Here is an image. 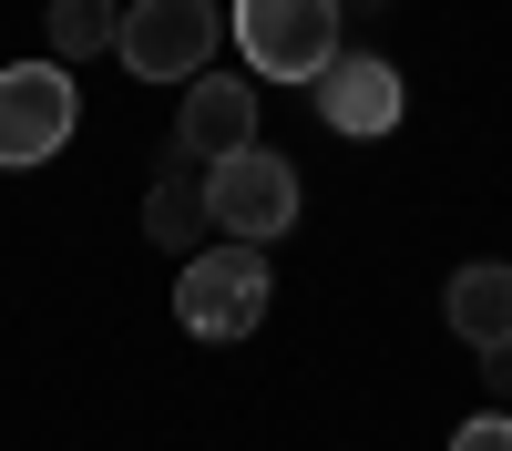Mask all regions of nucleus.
I'll return each mask as SVG.
<instances>
[{
    "label": "nucleus",
    "mask_w": 512,
    "mask_h": 451,
    "mask_svg": "<svg viewBox=\"0 0 512 451\" xmlns=\"http://www.w3.org/2000/svg\"><path fill=\"white\" fill-rule=\"evenodd\" d=\"M226 31L256 82H318L338 62V0H236Z\"/></svg>",
    "instance_id": "f257e3e1"
},
{
    "label": "nucleus",
    "mask_w": 512,
    "mask_h": 451,
    "mask_svg": "<svg viewBox=\"0 0 512 451\" xmlns=\"http://www.w3.org/2000/svg\"><path fill=\"white\" fill-rule=\"evenodd\" d=\"M175 318L195 339H246V328H267V246H195L185 277H175Z\"/></svg>",
    "instance_id": "f03ea898"
},
{
    "label": "nucleus",
    "mask_w": 512,
    "mask_h": 451,
    "mask_svg": "<svg viewBox=\"0 0 512 451\" xmlns=\"http://www.w3.org/2000/svg\"><path fill=\"white\" fill-rule=\"evenodd\" d=\"M226 41V11L216 0H134L123 11V72L134 82H205V52Z\"/></svg>",
    "instance_id": "7ed1b4c3"
},
{
    "label": "nucleus",
    "mask_w": 512,
    "mask_h": 451,
    "mask_svg": "<svg viewBox=\"0 0 512 451\" xmlns=\"http://www.w3.org/2000/svg\"><path fill=\"white\" fill-rule=\"evenodd\" d=\"M205 216H216L236 246L287 236V226H297V164L267 154V144H246V154H226V164H205Z\"/></svg>",
    "instance_id": "20e7f679"
},
{
    "label": "nucleus",
    "mask_w": 512,
    "mask_h": 451,
    "mask_svg": "<svg viewBox=\"0 0 512 451\" xmlns=\"http://www.w3.org/2000/svg\"><path fill=\"white\" fill-rule=\"evenodd\" d=\"M72 123H82V103H72L62 62H11L0 72V164H52L72 144Z\"/></svg>",
    "instance_id": "39448f33"
},
{
    "label": "nucleus",
    "mask_w": 512,
    "mask_h": 451,
    "mask_svg": "<svg viewBox=\"0 0 512 451\" xmlns=\"http://www.w3.org/2000/svg\"><path fill=\"white\" fill-rule=\"evenodd\" d=\"M256 144V72H205L185 82V123H175V164H226Z\"/></svg>",
    "instance_id": "423d86ee"
},
{
    "label": "nucleus",
    "mask_w": 512,
    "mask_h": 451,
    "mask_svg": "<svg viewBox=\"0 0 512 451\" xmlns=\"http://www.w3.org/2000/svg\"><path fill=\"white\" fill-rule=\"evenodd\" d=\"M400 72L390 62H379V52H338L328 72H318V123H328V134H349V144H379V134H390V123H400Z\"/></svg>",
    "instance_id": "0eeeda50"
},
{
    "label": "nucleus",
    "mask_w": 512,
    "mask_h": 451,
    "mask_svg": "<svg viewBox=\"0 0 512 451\" xmlns=\"http://www.w3.org/2000/svg\"><path fill=\"white\" fill-rule=\"evenodd\" d=\"M441 318H451V339L482 349V359L512 349V267H502V257H472V267L441 287Z\"/></svg>",
    "instance_id": "6e6552de"
},
{
    "label": "nucleus",
    "mask_w": 512,
    "mask_h": 451,
    "mask_svg": "<svg viewBox=\"0 0 512 451\" xmlns=\"http://www.w3.org/2000/svg\"><path fill=\"white\" fill-rule=\"evenodd\" d=\"M205 226H216V216H205V175H195V164H164V185H154V205H144V236L195 257V236H205Z\"/></svg>",
    "instance_id": "1a4fd4ad"
},
{
    "label": "nucleus",
    "mask_w": 512,
    "mask_h": 451,
    "mask_svg": "<svg viewBox=\"0 0 512 451\" xmlns=\"http://www.w3.org/2000/svg\"><path fill=\"white\" fill-rule=\"evenodd\" d=\"M123 41V0H52V52L62 62H93Z\"/></svg>",
    "instance_id": "9d476101"
},
{
    "label": "nucleus",
    "mask_w": 512,
    "mask_h": 451,
    "mask_svg": "<svg viewBox=\"0 0 512 451\" xmlns=\"http://www.w3.org/2000/svg\"><path fill=\"white\" fill-rule=\"evenodd\" d=\"M451 451H512V410H472V421L451 431Z\"/></svg>",
    "instance_id": "9b49d317"
},
{
    "label": "nucleus",
    "mask_w": 512,
    "mask_h": 451,
    "mask_svg": "<svg viewBox=\"0 0 512 451\" xmlns=\"http://www.w3.org/2000/svg\"><path fill=\"white\" fill-rule=\"evenodd\" d=\"M482 369H492V390H512V349H492V359H482Z\"/></svg>",
    "instance_id": "f8f14e48"
}]
</instances>
